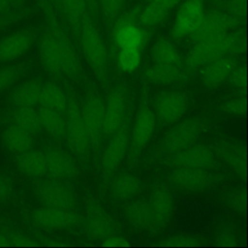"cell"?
<instances>
[{
    "label": "cell",
    "instance_id": "50",
    "mask_svg": "<svg viewBox=\"0 0 248 248\" xmlns=\"http://www.w3.org/2000/svg\"><path fill=\"white\" fill-rule=\"evenodd\" d=\"M15 8L12 7V5L9 3L8 0H0V15L6 14Z\"/></svg>",
    "mask_w": 248,
    "mask_h": 248
},
{
    "label": "cell",
    "instance_id": "2",
    "mask_svg": "<svg viewBox=\"0 0 248 248\" xmlns=\"http://www.w3.org/2000/svg\"><path fill=\"white\" fill-rule=\"evenodd\" d=\"M245 48V34L235 29L194 43V46L187 56L186 66L189 69L203 67L218 57L241 54Z\"/></svg>",
    "mask_w": 248,
    "mask_h": 248
},
{
    "label": "cell",
    "instance_id": "49",
    "mask_svg": "<svg viewBox=\"0 0 248 248\" xmlns=\"http://www.w3.org/2000/svg\"><path fill=\"white\" fill-rule=\"evenodd\" d=\"M147 2H152V3H156L159 5H162L170 10H172L175 6H177L179 4V2L181 0H146Z\"/></svg>",
    "mask_w": 248,
    "mask_h": 248
},
{
    "label": "cell",
    "instance_id": "38",
    "mask_svg": "<svg viewBox=\"0 0 248 248\" xmlns=\"http://www.w3.org/2000/svg\"><path fill=\"white\" fill-rule=\"evenodd\" d=\"M127 0H97L98 11L107 20H113L122 13Z\"/></svg>",
    "mask_w": 248,
    "mask_h": 248
},
{
    "label": "cell",
    "instance_id": "9",
    "mask_svg": "<svg viewBox=\"0 0 248 248\" xmlns=\"http://www.w3.org/2000/svg\"><path fill=\"white\" fill-rule=\"evenodd\" d=\"M241 20L227 12L210 11L204 14L200 25L190 38L196 43L209 37L235 30L241 24Z\"/></svg>",
    "mask_w": 248,
    "mask_h": 248
},
{
    "label": "cell",
    "instance_id": "47",
    "mask_svg": "<svg viewBox=\"0 0 248 248\" xmlns=\"http://www.w3.org/2000/svg\"><path fill=\"white\" fill-rule=\"evenodd\" d=\"M227 13L240 19L246 15V0H229L227 4Z\"/></svg>",
    "mask_w": 248,
    "mask_h": 248
},
{
    "label": "cell",
    "instance_id": "39",
    "mask_svg": "<svg viewBox=\"0 0 248 248\" xmlns=\"http://www.w3.org/2000/svg\"><path fill=\"white\" fill-rule=\"evenodd\" d=\"M214 241L218 246L232 247L236 246L238 243V236L233 228L226 226L221 228L215 234Z\"/></svg>",
    "mask_w": 248,
    "mask_h": 248
},
{
    "label": "cell",
    "instance_id": "1",
    "mask_svg": "<svg viewBox=\"0 0 248 248\" xmlns=\"http://www.w3.org/2000/svg\"><path fill=\"white\" fill-rule=\"evenodd\" d=\"M38 1L46 22V27L38 40V53L43 67L53 76L80 79L81 66L78 52L62 27L52 4L48 0Z\"/></svg>",
    "mask_w": 248,
    "mask_h": 248
},
{
    "label": "cell",
    "instance_id": "27",
    "mask_svg": "<svg viewBox=\"0 0 248 248\" xmlns=\"http://www.w3.org/2000/svg\"><path fill=\"white\" fill-rule=\"evenodd\" d=\"M125 217L127 222L139 230H154L150 208L148 202L143 201L133 202L125 208Z\"/></svg>",
    "mask_w": 248,
    "mask_h": 248
},
{
    "label": "cell",
    "instance_id": "8",
    "mask_svg": "<svg viewBox=\"0 0 248 248\" xmlns=\"http://www.w3.org/2000/svg\"><path fill=\"white\" fill-rule=\"evenodd\" d=\"M214 151L205 145H190L170 155L168 164L173 169L211 170L216 165Z\"/></svg>",
    "mask_w": 248,
    "mask_h": 248
},
{
    "label": "cell",
    "instance_id": "28",
    "mask_svg": "<svg viewBox=\"0 0 248 248\" xmlns=\"http://www.w3.org/2000/svg\"><path fill=\"white\" fill-rule=\"evenodd\" d=\"M37 111L41 129H44L48 135L57 139H64L66 137V117L64 113L43 107H40Z\"/></svg>",
    "mask_w": 248,
    "mask_h": 248
},
{
    "label": "cell",
    "instance_id": "13",
    "mask_svg": "<svg viewBox=\"0 0 248 248\" xmlns=\"http://www.w3.org/2000/svg\"><path fill=\"white\" fill-rule=\"evenodd\" d=\"M31 220L39 227L51 230L69 229L77 227L82 222L80 215L73 209L54 208L44 205L31 213Z\"/></svg>",
    "mask_w": 248,
    "mask_h": 248
},
{
    "label": "cell",
    "instance_id": "11",
    "mask_svg": "<svg viewBox=\"0 0 248 248\" xmlns=\"http://www.w3.org/2000/svg\"><path fill=\"white\" fill-rule=\"evenodd\" d=\"M36 195L44 206L73 209L77 204L75 192L64 181L53 180L44 182L38 185Z\"/></svg>",
    "mask_w": 248,
    "mask_h": 248
},
{
    "label": "cell",
    "instance_id": "42",
    "mask_svg": "<svg viewBox=\"0 0 248 248\" xmlns=\"http://www.w3.org/2000/svg\"><path fill=\"white\" fill-rule=\"evenodd\" d=\"M246 81H247V73H246V67L237 65L231 75L229 76L227 82L235 89H244L246 87Z\"/></svg>",
    "mask_w": 248,
    "mask_h": 248
},
{
    "label": "cell",
    "instance_id": "36",
    "mask_svg": "<svg viewBox=\"0 0 248 248\" xmlns=\"http://www.w3.org/2000/svg\"><path fill=\"white\" fill-rule=\"evenodd\" d=\"M28 65L24 62L5 64L0 66V93L13 87L24 76Z\"/></svg>",
    "mask_w": 248,
    "mask_h": 248
},
{
    "label": "cell",
    "instance_id": "29",
    "mask_svg": "<svg viewBox=\"0 0 248 248\" xmlns=\"http://www.w3.org/2000/svg\"><path fill=\"white\" fill-rule=\"evenodd\" d=\"M40 107L65 113L67 110L68 100L59 86L53 82H43L39 98Z\"/></svg>",
    "mask_w": 248,
    "mask_h": 248
},
{
    "label": "cell",
    "instance_id": "4",
    "mask_svg": "<svg viewBox=\"0 0 248 248\" xmlns=\"http://www.w3.org/2000/svg\"><path fill=\"white\" fill-rule=\"evenodd\" d=\"M203 122L198 118L186 119L173 126L162 139L160 150L171 155L192 145L203 130Z\"/></svg>",
    "mask_w": 248,
    "mask_h": 248
},
{
    "label": "cell",
    "instance_id": "22",
    "mask_svg": "<svg viewBox=\"0 0 248 248\" xmlns=\"http://www.w3.org/2000/svg\"><path fill=\"white\" fill-rule=\"evenodd\" d=\"M238 65L235 55L218 57L203 66L202 78L208 87H217L226 82L232 70Z\"/></svg>",
    "mask_w": 248,
    "mask_h": 248
},
{
    "label": "cell",
    "instance_id": "5",
    "mask_svg": "<svg viewBox=\"0 0 248 248\" xmlns=\"http://www.w3.org/2000/svg\"><path fill=\"white\" fill-rule=\"evenodd\" d=\"M66 139L71 149L81 159L87 160L91 142L84 125L80 108L74 100L68 101L66 110Z\"/></svg>",
    "mask_w": 248,
    "mask_h": 248
},
{
    "label": "cell",
    "instance_id": "51",
    "mask_svg": "<svg viewBox=\"0 0 248 248\" xmlns=\"http://www.w3.org/2000/svg\"><path fill=\"white\" fill-rule=\"evenodd\" d=\"M87 4V8L89 12L92 13H97L98 12V5H97V0H85Z\"/></svg>",
    "mask_w": 248,
    "mask_h": 248
},
{
    "label": "cell",
    "instance_id": "3",
    "mask_svg": "<svg viewBox=\"0 0 248 248\" xmlns=\"http://www.w3.org/2000/svg\"><path fill=\"white\" fill-rule=\"evenodd\" d=\"M78 36L79 37L81 51L87 63L95 75L99 78H103L108 65L107 48L99 30L89 15L82 21Z\"/></svg>",
    "mask_w": 248,
    "mask_h": 248
},
{
    "label": "cell",
    "instance_id": "34",
    "mask_svg": "<svg viewBox=\"0 0 248 248\" xmlns=\"http://www.w3.org/2000/svg\"><path fill=\"white\" fill-rule=\"evenodd\" d=\"M145 78L155 83H171L181 77V67L175 65L154 64L144 72Z\"/></svg>",
    "mask_w": 248,
    "mask_h": 248
},
{
    "label": "cell",
    "instance_id": "19",
    "mask_svg": "<svg viewBox=\"0 0 248 248\" xmlns=\"http://www.w3.org/2000/svg\"><path fill=\"white\" fill-rule=\"evenodd\" d=\"M111 136L112 138L101 158L102 169L107 173L113 171L121 164L128 149L130 140L129 131L125 124Z\"/></svg>",
    "mask_w": 248,
    "mask_h": 248
},
{
    "label": "cell",
    "instance_id": "21",
    "mask_svg": "<svg viewBox=\"0 0 248 248\" xmlns=\"http://www.w3.org/2000/svg\"><path fill=\"white\" fill-rule=\"evenodd\" d=\"M46 173L54 180L66 181L78 174V168L74 160L60 150H49L45 153Z\"/></svg>",
    "mask_w": 248,
    "mask_h": 248
},
{
    "label": "cell",
    "instance_id": "35",
    "mask_svg": "<svg viewBox=\"0 0 248 248\" xmlns=\"http://www.w3.org/2000/svg\"><path fill=\"white\" fill-rule=\"evenodd\" d=\"M170 11L171 10L162 5L147 2V4L142 9H140L138 21L141 26L145 28L154 27L162 23L169 16Z\"/></svg>",
    "mask_w": 248,
    "mask_h": 248
},
{
    "label": "cell",
    "instance_id": "24",
    "mask_svg": "<svg viewBox=\"0 0 248 248\" xmlns=\"http://www.w3.org/2000/svg\"><path fill=\"white\" fill-rule=\"evenodd\" d=\"M1 139L5 148L15 154L33 148L36 142V135L15 124L10 125L3 131Z\"/></svg>",
    "mask_w": 248,
    "mask_h": 248
},
{
    "label": "cell",
    "instance_id": "52",
    "mask_svg": "<svg viewBox=\"0 0 248 248\" xmlns=\"http://www.w3.org/2000/svg\"><path fill=\"white\" fill-rule=\"evenodd\" d=\"M10 242L6 234L2 230H0V246H10Z\"/></svg>",
    "mask_w": 248,
    "mask_h": 248
},
{
    "label": "cell",
    "instance_id": "40",
    "mask_svg": "<svg viewBox=\"0 0 248 248\" xmlns=\"http://www.w3.org/2000/svg\"><path fill=\"white\" fill-rule=\"evenodd\" d=\"M222 109L231 115L241 116L246 112V99L241 96L232 97L226 100L222 106Z\"/></svg>",
    "mask_w": 248,
    "mask_h": 248
},
{
    "label": "cell",
    "instance_id": "44",
    "mask_svg": "<svg viewBox=\"0 0 248 248\" xmlns=\"http://www.w3.org/2000/svg\"><path fill=\"white\" fill-rule=\"evenodd\" d=\"M198 240L190 235L185 234H177V235H171L168 238H166L162 245L164 246H179V247H191L198 245Z\"/></svg>",
    "mask_w": 248,
    "mask_h": 248
},
{
    "label": "cell",
    "instance_id": "12",
    "mask_svg": "<svg viewBox=\"0 0 248 248\" xmlns=\"http://www.w3.org/2000/svg\"><path fill=\"white\" fill-rule=\"evenodd\" d=\"M36 33L31 28L11 32L0 39V66L23 56L33 46Z\"/></svg>",
    "mask_w": 248,
    "mask_h": 248
},
{
    "label": "cell",
    "instance_id": "46",
    "mask_svg": "<svg viewBox=\"0 0 248 248\" xmlns=\"http://www.w3.org/2000/svg\"><path fill=\"white\" fill-rule=\"evenodd\" d=\"M4 233L9 239V242L11 245H17V246H31L35 245L31 238H29L27 235L23 234L20 232L14 231V230H3Z\"/></svg>",
    "mask_w": 248,
    "mask_h": 248
},
{
    "label": "cell",
    "instance_id": "54",
    "mask_svg": "<svg viewBox=\"0 0 248 248\" xmlns=\"http://www.w3.org/2000/svg\"><path fill=\"white\" fill-rule=\"evenodd\" d=\"M52 5L58 7V3H59V0H48Z\"/></svg>",
    "mask_w": 248,
    "mask_h": 248
},
{
    "label": "cell",
    "instance_id": "16",
    "mask_svg": "<svg viewBox=\"0 0 248 248\" xmlns=\"http://www.w3.org/2000/svg\"><path fill=\"white\" fill-rule=\"evenodd\" d=\"M104 105L102 99L96 94H90L80 109L84 125L86 127L91 146H97L103 134V117H104Z\"/></svg>",
    "mask_w": 248,
    "mask_h": 248
},
{
    "label": "cell",
    "instance_id": "26",
    "mask_svg": "<svg viewBox=\"0 0 248 248\" xmlns=\"http://www.w3.org/2000/svg\"><path fill=\"white\" fill-rule=\"evenodd\" d=\"M14 163L18 171L31 177H39L46 173V156L40 150L31 148L16 154Z\"/></svg>",
    "mask_w": 248,
    "mask_h": 248
},
{
    "label": "cell",
    "instance_id": "45",
    "mask_svg": "<svg viewBox=\"0 0 248 248\" xmlns=\"http://www.w3.org/2000/svg\"><path fill=\"white\" fill-rule=\"evenodd\" d=\"M24 16H25V11L22 10L21 8L14 9L6 14L0 15V31L19 21L24 17Z\"/></svg>",
    "mask_w": 248,
    "mask_h": 248
},
{
    "label": "cell",
    "instance_id": "41",
    "mask_svg": "<svg viewBox=\"0 0 248 248\" xmlns=\"http://www.w3.org/2000/svg\"><path fill=\"white\" fill-rule=\"evenodd\" d=\"M227 205L232 211L243 212L246 209V194L245 191L235 190L229 194L226 200Z\"/></svg>",
    "mask_w": 248,
    "mask_h": 248
},
{
    "label": "cell",
    "instance_id": "7",
    "mask_svg": "<svg viewBox=\"0 0 248 248\" xmlns=\"http://www.w3.org/2000/svg\"><path fill=\"white\" fill-rule=\"evenodd\" d=\"M128 98L122 86L114 87L108 94L104 105L103 134L111 136L125 123L127 114Z\"/></svg>",
    "mask_w": 248,
    "mask_h": 248
},
{
    "label": "cell",
    "instance_id": "6",
    "mask_svg": "<svg viewBox=\"0 0 248 248\" xmlns=\"http://www.w3.org/2000/svg\"><path fill=\"white\" fill-rule=\"evenodd\" d=\"M139 9H132L125 14H120L113 27V40L120 49H140L146 39L145 31L137 23Z\"/></svg>",
    "mask_w": 248,
    "mask_h": 248
},
{
    "label": "cell",
    "instance_id": "43",
    "mask_svg": "<svg viewBox=\"0 0 248 248\" xmlns=\"http://www.w3.org/2000/svg\"><path fill=\"white\" fill-rule=\"evenodd\" d=\"M15 192V185L11 177L0 171V204L5 203L14 195Z\"/></svg>",
    "mask_w": 248,
    "mask_h": 248
},
{
    "label": "cell",
    "instance_id": "30",
    "mask_svg": "<svg viewBox=\"0 0 248 248\" xmlns=\"http://www.w3.org/2000/svg\"><path fill=\"white\" fill-rule=\"evenodd\" d=\"M58 8L62 11L73 31L78 34L86 16L89 15L85 0H59Z\"/></svg>",
    "mask_w": 248,
    "mask_h": 248
},
{
    "label": "cell",
    "instance_id": "48",
    "mask_svg": "<svg viewBox=\"0 0 248 248\" xmlns=\"http://www.w3.org/2000/svg\"><path fill=\"white\" fill-rule=\"evenodd\" d=\"M129 242L126 238L114 233L108 237H106L103 240V246H108V247H124L129 246Z\"/></svg>",
    "mask_w": 248,
    "mask_h": 248
},
{
    "label": "cell",
    "instance_id": "10",
    "mask_svg": "<svg viewBox=\"0 0 248 248\" xmlns=\"http://www.w3.org/2000/svg\"><path fill=\"white\" fill-rule=\"evenodd\" d=\"M205 14L202 0H185L178 8L171 28L174 39L190 37L200 25Z\"/></svg>",
    "mask_w": 248,
    "mask_h": 248
},
{
    "label": "cell",
    "instance_id": "32",
    "mask_svg": "<svg viewBox=\"0 0 248 248\" xmlns=\"http://www.w3.org/2000/svg\"><path fill=\"white\" fill-rule=\"evenodd\" d=\"M154 64L181 66V57L176 47L166 39H159L153 45L150 51Z\"/></svg>",
    "mask_w": 248,
    "mask_h": 248
},
{
    "label": "cell",
    "instance_id": "14",
    "mask_svg": "<svg viewBox=\"0 0 248 248\" xmlns=\"http://www.w3.org/2000/svg\"><path fill=\"white\" fill-rule=\"evenodd\" d=\"M170 180L179 190L202 192L215 184L216 176L209 170L173 169L170 174Z\"/></svg>",
    "mask_w": 248,
    "mask_h": 248
},
{
    "label": "cell",
    "instance_id": "23",
    "mask_svg": "<svg viewBox=\"0 0 248 248\" xmlns=\"http://www.w3.org/2000/svg\"><path fill=\"white\" fill-rule=\"evenodd\" d=\"M43 81L38 78H31L16 83L10 93L9 99L15 107H34L38 105Z\"/></svg>",
    "mask_w": 248,
    "mask_h": 248
},
{
    "label": "cell",
    "instance_id": "37",
    "mask_svg": "<svg viewBox=\"0 0 248 248\" xmlns=\"http://www.w3.org/2000/svg\"><path fill=\"white\" fill-rule=\"evenodd\" d=\"M140 51L138 48L120 49L117 56V63L124 72H133L140 64Z\"/></svg>",
    "mask_w": 248,
    "mask_h": 248
},
{
    "label": "cell",
    "instance_id": "20",
    "mask_svg": "<svg viewBox=\"0 0 248 248\" xmlns=\"http://www.w3.org/2000/svg\"><path fill=\"white\" fill-rule=\"evenodd\" d=\"M214 153L240 178L246 175V149L240 142L222 140L215 143Z\"/></svg>",
    "mask_w": 248,
    "mask_h": 248
},
{
    "label": "cell",
    "instance_id": "15",
    "mask_svg": "<svg viewBox=\"0 0 248 248\" xmlns=\"http://www.w3.org/2000/svg\"><path fill=\"white\" fill-rule=\"evenodd\" d=\"M189 102L180 91L172 90L162 93L155 103V115L165 125L176 123L187 111Z\"/></svg>",
    "mask_w": 248,
    "mask_h": 248
},
{
    "label": "cell",
    "instance_id": "31",
    "mask_svg": "<svg viewBox=\"0 0 248 248\" xmlns=\"http://www.w3.org/2000/svg\"><path fill=\"white\" fill-rule=\"evenodd\" d=\"M140 190L139 179L131 173H122L118 175L110 186L111 196L119 201H128L133 199Z\"/></svg>",
    "mask_w": 248,
    "mask_h": 248
},
{
    "label": "cell",
    "instance_id": "25",
    "mask_svg": "<svg viewBox=\"0 0 248 248\" xmlns=\"http://www.w3.org/2000/svg\"><path fill=\"white\" fill-rule=\"evenodd\" d=\"M156 126V116L154 112L144 107L141 108L135 118L132 128V140L135 147L141 148L150 140Z\"/></svg>",
    "mask_w": 248,
    "mask_h": 248
},
{
    "label": "cell",
    "instance_id": "33",
    "mask_svg": "<svg viewBox=\"0 0 248 248\" xmlns=\"http://www.w3.org/2000/svg\"><path fill=\"white\" fill-rule=\"evenodd\" d=\"M13 124L36 135L41 130L38 111L33 107H17L11 113Z\"/></svg>",
    "mask_w": 248,
    "mask_h": 248
},
{
    "label": "cell",
    "instance_id": "53",
    "mask_svg": "<svg viewBox=\"0 0 248 248\" xmlns=\"http://www.w3.org/2000/svg\"><path fill=\"white\" fill-rule=\"evenodd\" d=\"M8 1H9V3L12 5L13 8H15V9H19V8H21V6L24 4V2H25L26 0H8Z\"/></svg>",
    "mask_w": 248,
    "mask_h": 248
},
{
    "label": "cell",
    "instance_id": "17",
    "mask_svg": "<svg viewBox=\"0 0 248 248\" xmlns=\"http://www.w3.org/2000/svg\"><path fill=\"white\" fill-rule=\"evenodd\" d=\"M154 230H161L169 225L170 222L173 210L174 201L170 191L165 187H157L148 202Z\"/></svg>",
    "mask_w": 248,
    "mask_h": 248
},
{
    "label": "cell",
    "instance_id": "18",
    "mask_svg": "<svg viewBox=\"0 0 248 248\" xmlns=\"http://www.w3.org/2000/svg\"><path fill=\"white\" fill-rule=\"evenodd\" d=\"M85 225L89 236L96 240H104L106 237L116 233L113 220L96 202H91L87 206Z\"/></svg>",
    "mask_w": 248,
    "mask_h": 248
}]
</instances>
